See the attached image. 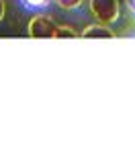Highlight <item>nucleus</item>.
I'll list each match as a JSON object with an SVG mask.
<instances>
[{
    "label": "nucleus",
    "mask_w": 135,
    "mask_h": 150,
    "mask_svg": "<svg viewBox=\"0 0 135 150\" xmlns=\"http://www.w3.org/2000/svg\"><path fill=\"white\" fill-rule=\"evenodd\" d=\"M90 13L102 25H111L119 21V0H90Z\"/></svg>",
    "instance_id": "f257e3e1"
},
{
    "label": "nucleus",
    "mask_w": 135,
    "mask_h": 150,
    "mask_svg": "<svg viewBox=\"0 0 135 150\" xmlns=\"http://www.w3.org/2000/svg\"><path fill=\"white\" fill-rule=\"evenodd\" d=\"M29 37L31 39H55V31H57V25L49 19V17H33L31 23H29Z\"/></svg>",
    "instance_id": "f03ea898"
},
{
    "label": "nucleus",
    "mask_w": 135,
    "mask_h": 150,
    "mask_svg": "<svg viewBox=\"0 0 135 150\" xmlns=\"http://www.w3.org/2000/svg\"><path fill=\"white\" fill-rule=\"evenodd\" d=\"M82 39H115V33L106 27V25H90L80 33Z\"/></svg>",
    "instance_id": "7ed1b4c3"
},
{
    "label": "nucleus",
    "mask_w": 135,
    "mask_h": 150,
    "mask_svg": "<svg viewBox=\"0 0 135 150\" xmlns=\"http://www.w3.org/2000/svg\"><path fill=\"white\" fill-rule=\"evenodd\" d=\"M76 37H80V35L70 27H57V31H55V39H76Z\"/></svg>",
    "instance_id": "20e7f679"
},
{
    "label": "nucleus",
    "mask_w": 135,
    "mask_h": 150,
    "mask_svg": "<svg viewBox=\"0 0 135 150\" xmlns=\"http://www.w3.org/2000/svg\"><path fill=\"white\" fill-rule=\"evenodd\" d=\"M21 2L29 11H39V8H45L49 4V0H21Z\"/></svg>",
    "instance_id": "39448f33"
},
{
    "label": "nucleus",
    "mask_w": 135,
    "mask_h": 150,
    "mask_svg": "<svg viewBox=\"0 0 135 150\" xmlns=\"http://www.w3.org/2000/svg\"><path fill=\"white\" fill-rule=\"evenodd\" d=\"M55 4L66 8V11H72V8H78L82 4V0H55Z\"/></svg>",
    "instance_id": "423d86ee"
},
{
    "label": "nucleus",
    "mask_w": 135,
    "mask_h": 150,
    "mask_svg": "<svg viewBox=\"0 0 135 150\" xmlns=\"http://www.w3.org/2000/svg\"><path fill=\"white\" fill-rule=\"evenodd\" d=\"M125 4H127V8L131 13H135V0H125Z\"/></svg>",
    "instance_id": "0eeeda50"
},
{
    "label": "nucleus",
    "mask_w": 135,
    "mask_h": 150,
    "mask_svg": "<svg viewBox=\"0 0 135 150\" xmlns=\"http://www.w3.org/2000/svg\"><path fill=\"white\" fill-rule=\"evenodd\" d=\"M2 17H4V2L0 0V21H2Z\"/></svg>",
    "instance_id": "6e6552de"
}]
</instances>
